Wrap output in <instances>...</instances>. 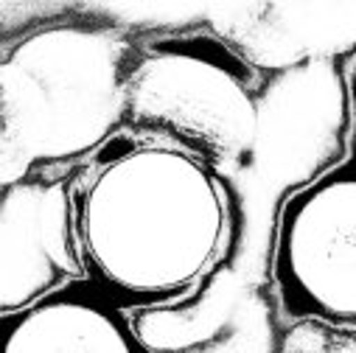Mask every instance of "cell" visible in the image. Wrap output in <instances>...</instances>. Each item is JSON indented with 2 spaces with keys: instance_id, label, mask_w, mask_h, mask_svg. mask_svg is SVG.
<instances>
[{
  "instance_id": "4",
  "label": "cell",
  "mask_w": 356,
  "mask_h": 353,
  "mask_svg": "<svg viewBox=\"0 0 356 353\" xmlns=\"http://www.w3.org/2000/svg\"><path fill=\"white\" fill-rule=\"evenodd\" d=\"M266 284L286 325L356 331V146L281 197Z\"/></svg>"
},
{
  "instance_id": "2",
  "label": "cell",
  "mask_w": 356,
  "mask_h": 353,
  "mask_svg": "<svg viewBox=\"0 0 356 353\" xmlns=\"http://www.w3.org/2000/svg\"><path fill=\"white\" fill-rule=\"evenodd\" d=\"M143 42L107 23L40 26L0 65V186L90 160L127 129Z\"/></svg>"
},
{
  "instance_id": "9",
  "label": "cell",
  "mask_w": 356,
  "mask_h": 353,
  "mask_svg": "<svg viewBox=\"0 0 356 353\" xmlns=\"http://www.w3.org/2000/svg\"><path fill=\"white\" fill-rule=\"evenodd\" d=\"M342 99H345V121H348V143L356 146V56L345 67L342 76Z\"/></svg>"
},
{
  "instance_id": "6",
  "label": "cell",
  "mask_w": 356,
  "mask_h": 353,
  "mask_svg": "<svg viewBox=\"0 0 356 353\" xmlns=\"http://www.w3.org/2000/svg\"><path fill=\"white\" fill-rule=\"evenodd\" d=\"M152 353H284V317L266 281L222 267L191 300L135 314Z\"/></svg>"
},
{
  "instance_id": "3",
  "label": "cell",
  "mask_w": 356,
  "mask_h": 353,
  "mask_svg": "<svg viewBox=\"0 0 356 353\" xmlns=\"http://www.w3.org/2000/svg\"><path fill=\"white\" fill-rule=\"evenodd\" d=\"M270 76L216 34L143 42L127 129L174 140L233 180L255 154Z\"/></svg>"
},
{
  "instance_id": "7",
  "label": "cell",
  "mask_w": 356,
  "mask_h": 353,
  "mask_svg": "<svg viewBox=\"0 0 356 353\" xmlns=\"http://www.w3.org/2000/svg\"><path fill=\"white\" fill-rule=\"evenodd\" d=\"M0 353H152L135 314L87 278L0 314Z\"/></svg>"
},
{
  "instance_id": "1",
  "label": "cell",
  "mask_w": 356,
  "mask_h": 353,
  "mask_svg": "<svg viewBox=\"0 0 356 353\" xmlns=\"http://www.w3.org/2000/svg\"><path fill=\"white\" fill-rule=\"evenodd\" d=\"M73 211L84 278L129 314L191 300L238 258L244 236L230 176L132 129L76 165Z\"/></svg>"
},
{
  "instance_id": "5",
  "label": "cell",
  "mask_w": 356,
  "mask_h": 353,
  "mask_svg": "<svg viewBox=\"0 0 356 353\" xmlns=\"http://www.w3.org/2000/svg\"><path fill=\"white\" fill-rule=\"evenodd\" d=\"M76 168L42 171L0 194V314L29 309L84 278L76 211Z\"/></svg>"
},
{
  "instance_id": "8",
  "label": "cell",
  "mask_w": 356,
  "mask_h": 353,
  "mask_svg": "<svg viewBox=\"0 0 356 353\" xmlns=\"http://www.w3.org/2000/svg\"><path fill=\"white\" fill-rule=\"evenodd\" d=\"M258 12L236 15V20L216 15V37L264 76L356 56V3L258 6Z\"/></svg>"
}]
</instances>
